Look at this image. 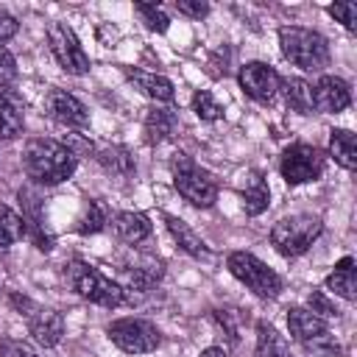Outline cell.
I'll list each match as a JSON object with an SVG mask.
<instances>
[{
    "instance_id": "obj_1",
    "label": "cell",
    "mask_w": 357,
    "mask_h": 357,
    "mask_svg": "<svg viewBox=\"0 0 357 357\" xmlns=\"http://www.w3.org/2000/svg\"><path fill=\"white\" fill-rule=\"evenodd\" d=\"M75 165H78L75 151L59 139L36 137V139H28L22 148V170L33 184H42V187L67 181L75 173Z\"/></svg>"
},
{
    "instance_id": "obj_2",
    "label": "cell",
    "mask_w": 357,
    "mask_h": 357,
    "mask_svg": "<svg viewBox=\"0 0 357 357\" xmlns=\"http://www.w3.org/2000/svg\"><path fill=\"white\" fill-rule=\"evenodd\" d=\"M64 276H67V284L86 301L98 304V307H120L128 301V293L123 290L120 282L103 276L95 265H89L86 259H70L64 265Z\"/></svg>"
},
{
    "instance_id": "obj_3",
    "label": "cell",
    "mask_w": 357,
    "mask_h": 357,
    "mask_svg": "<svg viewBox=\"0 0 357 357\" xmlns=\"http://www.w3.org/2000/svg\"><path fill=\"white\" fill-rule=\"evenodd\" d=\"M279 45L282 53L290 64L307 70V73H321L329 67V42L312 31V28H298V25H282L279 28Z\"/></svg>"
},
{
    "instance_id": "obj_4",
    "label": "cell",
    "mask_w": 357,
    "mask_h": 357,
    "mask_svg": "<svg viewBox=\"0 0 357 357\" xmlns=\"http://www.w3.org/2000/svg\"><path fill=\"white\" fill-rule=\"evenodd\" d=\"M170 173H173V187L192 206L209 209L218 201V181H215V176L206 167H201L192 156H187L184 151H176L170 156Z\"/></svg>"
},
{
    "instance_id": "obj_5",
    "label": "cell",
    "mask_w": 357,
    "mask_h": 357,
    "mask_svg": "<svg viewBox=\"0 0 357 357\" xmlns=\"http://www.w3.org/2000/svg\"><path fill=\"white\" fill-rule=\"evenodd\" d=\"M324 231V223L321 218L315 215H307V212H298V215H287V218H279L271 229V245L293 259V257H301L304 251H310V245L321 237Z\"/></svg>"
},
{
    "instance_id": "obj_6",
    "label": "cell",
    "mask_w": 357,
    "mask_h": 357,
    "mask_svg": "<svg viewBox=\"0 0 357 357\" xmlns=\"http://www.w3.org/2000/svg\"><path fill=\"white\" fill-rule=\"evenodd\" d=\"M226 268L240 284H245L259 298H276L282 293V276L251 251H231L226 257Z\"/></svg>"
},
{
    "instance_id": "obj_7",
    "label": "cell",
    "mask_w": 357,
    "mask_h": 357,
    "mask_svg": "<svg viewBox=\"0 0 357 357\" xmlns=\"http://www.w3.org/2000/svg\"><path fill=\"white\" fill-rule=\"evenodd\" d=\"M8 301H11V307L25 318L28 332H31V337H33L39 346L53 349V346L61 340V335H64V318H61V312H56V310H50V307H42V304H36L33 298L20 296V293H11Z\"/></svg>"
},
{
    "instance_id": "obj_8",
    "label": "cell",
    "mask_w": 357,
    "mask_h": 357,
    "mask_svg": "<svg viewBox=\"0 0 357 357\" xmlns=\"http://www.w3.org/2000/svg\"><path fill=\"white\" fill-rule=\"evenodd\" d=\"M287 326H290V335L310 351H324V354L340 351V343L332 335V329L326 326V321L312 315L307 307H290L287 310Z\"/></svg>"
},
{
    "instance_id": "obj_9",
    "label": "cell",
    "mask_w": 357,
    "mask_h": 357,
    "mask_svg": "<svg viewBox=\"0 0 357 357\" xmlns=\"http://www.w3.org/2000/svg\"><path fill=\"white\" fill-rule=\"evenodd\" d=\"M106 335L126 354H148L162 343V332L145 318H117L106 326Z\"/></svg>"
},
{
    "instance_id": "obj_10",
    "label": "cell",
    "mask_w": 357,
    "mask_h": 357,
    "mask_svg": "<svg viewBox=\"0 0 357 357\" xmlns=\"http://www.w3.org/2000/svg\"><path fill=\"white\" fill-rule=\"evenodd\" d=\"M324 165H326V156L321 148L307 145V142H293L290 148H284V153L279 159V173L290 187H296V184L321 178Z\"/></svg>"
},
{
    "instance_id": "obj_11",
    "label": "cell",
    "mask_w": 357,
    "mask_h": 357,
    "mask_svg": "<svg viewBox=\"0 0 357 357\" xmlns=\"http://www.w3.org/2000/svg\"><path fill=\"white\" fill-rule=\"evenodd\" d=\"M47 42L59 61V67L70 75H86L89 73V56L84 53L75 31L67 22H50L47 25Z\"/></svg>"
},
{
    "instance_id": "obj_12",
    "label": "cell",
    "mask_w": 357,
    "mask_h": 357,
    "mask_svg": "<svg viewBox=\"0 0 357 357\" xmlns=\"http://www.w3.org/2000/svg\"><path fill=\"white\" fill-rule=\"evenodd\" d=\"M237 81H240V89L251 100H257V103H271L279 95V86H282L279 73L271 64H265V61H248V64H243Z\"/></svg>"
},
{
    "instance_id": "obj_13",
    "label": "cell",
    "mask_w": 357,
    "mask_h": 357,
    "mask_svg": "<svg viewBox=\"0 0 357 357\" xmlns=\"http://www.w3.org/2000/svg\"><path fill=\"white\" fill-rule=\"evenodd\" d=\"M45 112L67 128H86L89 126V112L86 106L67 89H50L45 95Z\"/></svg>"
},
{
    "instance_id": "obj_14",
    "label": "cell",
    "mask_w": 357,
    "mask_h": 357,
    "mask_svg": "<svg viewBox=\"0 0 357 357\" xmlns=\"http://www.w3.org/2000/svg\"><path fill=\"white\" fill-rule=\"evenodd\" d=\"M312 98H315V112L337 114V112L349 109L351 86L343 78H337V75H321L318 84L312 86Z\"/></svg>"
},
{
    "instance_id": "obj_15",
    "label": "cell",
    "mask_w": 357,
    "mask_h": 357,
    "mask_svg": "<svg viewBox=\"0 0 357 357\" xmlns=\"http://www.w3.org/2000/svg\"><path fill=\"white\" fill-rule=\"evenodd\" d=\"M162 273H165V265H162L159 259H153V257H139V259H134V262H128V265L123 268V290H126V293H131V290L148 293V290L162 279Z\"/></svg>"
},
{
    "instance_id": "obj_16",
    "label": "cell",
    "mask_w": 357,
    "mask_h": 357,
    "mask_svg": "<svg viewBox=\"0 0 357 357\" xmlns=\"http://www.w3.org/2000/svg\"><path fill=\"white\" fill-rule=\"evenodd\" d=\"M25 103L22 98L8 86L0 84V139H14L25 128Z\"/></svg>"
},
{
    "instance_id": "obj_17",
    "label": "cell",
    "mask_w": 357,
    "mask_h": 357,
    "mask_svg": "<svg viewBox=\"0 0 357 357\" xmlns=\"http://www.w3.org/2000/svg\"><path fill=\"white\" fill-rule=\"evenodd\" d=\"M126 75H128V81H131L142 95H148V98L156 100V103H170L173 95H176L173 81L165 78V75L145 73V70H126Z\"/></svg>"
},
{
    "instance_id": "obj_18",
    "label": "cell",
    "mask_w": 357,
    "mask_h": 357,
    "mask_svg": "<svg viewBox=\"0 0 357 357\" xmlns=\"http://www.w3.org/2000/svg\"><path fill=\"white\" fill-rule=\"evenodd\" d=\"M176 126H178V117H176V112H173V109H162V106L148 109L145 123H142L145 142H148V145H162L165 139H170V137H173Z\"/></svg>"
},
{
    "instance_id": "obj_19",
    "label": "cell",
    "mask_w": 357,
    "mask_h": 357,
    "mask_svg": "<svg viewBox=\"0 0 357 357\" xmlns=\"http://www.w3.org/2000/svg\"><path fill=\"white\" fill-rule=\"evenodd\" d=\"M240 198H243V212L251 215V218H257V215H262L268 209V204H271V187H268V181H265V176L259 170H251L245 176V184L240 190Z\"/></svg>"
},
{
    "instance_id": "obj_20",
    "label": "cell",
    "mask_w": 357,
    "mask_h": 357,
    "mask_svg": "<svg viewBox=\"0 0 357 357\" xmlns=\"http://www.w3.org/2000/svg\"><path fill=\"white\" fill-rule=\"evenodd\" d=\"M112 229H114L117 240L128 243V245H137L151 237V220L142 212H117L112 218Z\"/></svg>"
},
{
    "instance_id": "obj_21",
    "label": "cell",
    "mask_w": 357,
    "mask_h": 357,
    "mask_svg": "<svg viewBox=\"0 0 357 357\" xmlns=\"http://www.w3.org/2000/svg\"><path fill=\"white\" fill-rule=\"evenodd\" d=\"M165 226H167L170 237L178 243V248H181L184 254H190V257H195V259H206V257H209V245L190 229V223H184V220L176 218V215H165Z\"/></svg>"
},
{
    "instance_id": "obj_22",
    "label": "cell",
    "mask_w": 357,
    "mask_h": 357,
    "mask_svg": "<svg viewBox=\"0 0 357 357\" xmlns=\"http://www.w3.org/2000/svg\"><path fill=\"white\" fill-rule=\"evenodd\" d=\"M254 357H293V351H290V343L284 340V335H279L273 324L259 321L257 324V349H254Z\"/></svg>"
},
{
    "instance_id": "obj_23",
    "label": "cell",
    "mask_w": 357,
    "mask_h": 357,
    "mask_svg": "<svg viewBox=\"0 0 357 357\" xmlns=\"http://www.w3.org/2000/svg\"><path fill=\"white\" fill-rule=\"evenodd\" d=\"M284 92V103L298 112V114H312L315 112V98H312V84L304 81V78H284L282 86Z\"/></svg>"
},
{
    "instance_id": "obj_24",
    "label": "cell",
    "mask_w": 357,
    "mask_h": 357,
    "mask_svg": "<svg viewBox=\"0 0 357 357\" xmlns=\"http://www.w3.org/2000/svg\"><path fill=\"white\" fill-rule=\"evenodd\" d=\"M329 156L343 170L357 167V145H354V134L349 128H332L329 131Z\"/></svg>"
},
{
    "instance_id": "obj_25",
    "label": "cell",
    "mask_w": 357,
    "mask_h": 357,
    "mask_svg": "<svg viewBox=\"0 0 357 357\" xmlns=\"http://www.w3.org/2000/svg\"><path fill=\"white\" fill-rule=\"evenodd\" d=\"M98 165H100L109 176H117V178H128V176L137 170L131 151L123 148V145H109V148L98 151Z\"/></svg>"
},
{
    "instance_id": "obj_26",
    "label": "cell",
    "mask_w": 357,
    "mask_h": 357,
    "mask_svg": "<svg viewBox=\"0 0 357 357\" xmlns=\"http://www.w3.org/2000/svg\"><path fill=\"white\" fill-rule=\"evenodd\" d=\"M326 290H332L335 296H340L346 301L357 298V290H354V259L351 257H343L335 265V271L326 276Z\"/></svg>"
},
{
    "instance_id": "obj_27",
    "label": "cell",
    "mask_w": 357,
    "mask_h": 357,
    "mask_svg": "<svg viewBox=\"0 0 357 357\" xmlns=\"http://www.w3.org/2000/svg\"><path fill=\"white\" fill-rule=\"evenodd\" d=\"M103 226H106V215H103L100 204L98 201H84L81 215L75 218V231L78 234H98Z\"/></svg>"
},
{
    "instance_id": "obj_28",
    "label": "cell",
    "mask_w": 357,
    "mask_h": 357,
    "mask_svg": "<svg viewBox=\"0 0 357 357\" xmlns=\"http://www.w3.org/2000/svg\"><path fill=\"white\" fill-rule=\"evenodd\" d=\"M192 112L204 123H215V120L223 117V106L215 100V95L209 89H195V95H192Z\"/></svg>"
},
{
    "instance_id": "obj_29",
    "label": "cell",
    "mask_w": 357,
    "mask_h": 357,
    "mask_svg": "<svg viewBox=\"0 0 357 357\" xmlns=\"http://www.w3.org/2000/svg\"><path fill=\"white\" fill-rule=\"evenodd\" d=\"M134 11L139 14V20L145 22L148 31H156V33H165L170 28V17L162 11V6L156 3H134Z\"/></svg>"
},
{
    "instance_id": "obj_30",
    "label": "cell",
    "mask_w": 357,
    "mask_h": 357,
    "mask_svg": "<svg viewBox=\"0 0 357 357\" xmlns=\"http://www.w3.org/2000/svg\"><path fill=\"white\" fill-rule=\"evenodd\" d=\"M0 226L6 229V234H8L14 243L28 234V226H25L22 215H17L14 209H8V206H3V204H0Z\"/></svg>"
},
{
    "instance_id": "obj_31",
    "label": "cell",
    "mask_w": 357,
    "mask_h": 357,
    "mask_svg": "<svg viewBox=\"0 0 357 357\" xmlns=\"http://www.w3.org/2000/svg\"><path fill=\"white\" fill-rule=\"evenodd\" d=\"M326 11L337 22H343L346 31H357V3H332Z\"/></svg>"
},
{
    "instance_id": "obj_32",
    "label": "cell",
    "mask_w": 357,
    "mask_h": 357,
    "mask_svg": "<svg viewBox=\"0 0 357 357\" xmlns=\"http://www.w3.org/2000/svg\"><path fill=\"white\" fill-rule=\"evenodd\" d=\"M307 301H310V307H307V310H310L312 315H318V318H337L335 304H332V301H329V298H326L321 290H312Z\"/></svg>"
},
{
    "instance_id": "obj_33",
    "label": "cell",
    "mask_w": 357,
    "mask_h": 357,
    "mask_svg": "<svg viewBox=\"0 0 357 357\" xmlns=\"http://www.w3.org/2000/svg\"><path fill=\"white\" fill-rule=\"evenodd\" d=\"M176 11L184 14V17L201 20V17L209 14V3H201V0H176Z\"/></svg>"
},
{
    "instance_id": "obj_34",
    "label": "cell",
    "mask_w": 357,
    "mask_h": 357,
    "mask_svg": "<svg viewBox=\"0 0 357 357\" xmlns=\"http://www.w3.org/2000/svg\"><path fill=\"white\" fill-rule=\"evenodd\" d=\"M0 357H39V354L22 340H3L0 343Z\"/></svg>"
},
{
    "instance_id": "obj_35",
    "label": "cell",
    "mask_w": 357,
    "mask_h": 357,
    "mask_svg": "<svg viewBox=\"0 0 357 357\" xmlns=\"http://www.w3.org/2000/svg\"><path fill=\"white\" fill-rule=\"evenodd\" d=\"M14 78H17V61H14L11 50L0 45V84H8Z\"/></svg>"
},
{
    "instance_id": "obj_36",
    "label": "cell",
    "mask_w": 357,
    "mask_h": 357,
    "mask_svg": "<svg viewBox=\"0 0 357 357\" xmlns=\"http://www.w3.org/2000/svg\"><path fill=\"white\" fill-rule=\"evenodd\" d=\"M212 318H215V321H218V326H220V329H223V332L229 335V340H231V343H237V326H234V312H231V310H215V312H212Z\"/></svg>"
},
{
    "instance_id": "obj_37",
    "label": "cell",
    "mask_w": 357,
    "mask_h": 357,
    "mask_svg": "<svg viewBox=\"0 0 357 357\" xmlns=\"http://www.w3.org/2000/svg\"><path fill=\"white\" fill-rule=\"evenodd\" d=\"M17 28H20L17 17L0 8V45H3V42H8V39H11L14 33H17Z\"/></svg>"
},
{
    "instance_id": "obj_38",
    "label": "cell",
    "mask_w": 357,
    "mask_h": 357,
    "mask_svg": "<svg viewBox=\"0 0 357 357\" xmlns=\"http://www.w3.org/2000/svg\"><path fill=\"white\" fill-rule=\"evenodd\" d=\"M198 357H229V351H226L223 346H206Z\"/></svg>"
},
{
    "instance_id": "obj_39",
    "label": "cell",
    "mask_w": 357,
    "mask_h": 357,
    "mask_svg": "<svg viewBox=\"0 0 357 357\" xmlns=\"http://www.w3.org/2000/svg\"><path fill=\"white\" fill-rule=\"evenodd\" d=\"M11 243H14V240H11V237L6 234V229L0 226V257H6V254H8V248H11Z\"/></svg>"
}]
</instances>
